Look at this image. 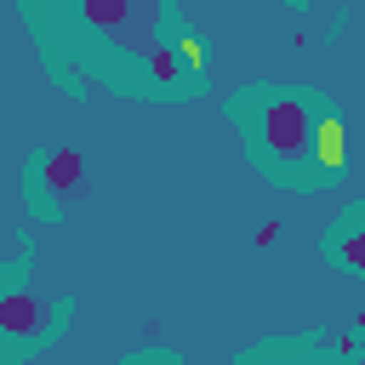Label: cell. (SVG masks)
Instances as JSON below:
<instances>
[{
	"instance_id": "1",
	"label": "cell",
	"mask_w": 365,
	"mask_h": 365,
	"mask_svg": "<svg viewBox=\"0 0 365 365\" xmlns=\"http://www.w3.org/2000/svg\"><path fill=\"white\" fill-rule=\"evenodd\" d=\"M234 120L245 131L251 160L291 188H319L348 160L342 120L308 86H245L234 97Z\"/></svg>"
},
{
	"instance_id": "2",
	"label": "cell",
	"mask_w": 365,
	"mask_h": 365,
	"mask_svg": "<svg viewBox=\"0 0 365 365\" xmlns=\"http://www.w3.org/2000/svg\"><path fill=\"white\" fill-rule=\"evenodd\" d=\"M200 86H205V46H200L194 23L177 11V23L160 40V51L120 86V97H194Z\"/></svg>"
},
{
	"instance_id": "3",
	"label": "cell",
	"mask_w": 365,
	"mask_h": 365,
	"mask_svg": "<svg viewBox=\"0 0 365 365\" xmlns=\"http://www.w3.org/2000/svg\"><path fill=\"white\" fill-rule=\"evenodd\" d=\"M63 314H68L63 297H40V291H23V285H6V297H0V348L11 359L29 354L34 342L57 336Z\"/></svg>"
},
{
	"instance_id": "4",
	"label": "cell",
	"mask_w": 365,
	"mask_h": 365,
	"mask_svg": "<svg viewBox=\"0 0 365 365\" xmlns=\"http://www.w3.org/2000/svg\"><path fill=\"white\" fill-rule=\"evenodd\" d=\"M80 177H86V154L74 143H57V148L34 154L29 160V205H34V217H57L63 200L80 188Z\"/></svg>"
},
{
	"instance_id": "5",
	"label": "cell",
	"mask_w": 365,
	"mask_h": 365,
	"mask_svg": "<svg viewBox=\"0 0 365 365\" xmlns=\"http://www.w3.org/2000/svg\"><path fill=\"white\" fill-rule=\"evenodd\" d=\"M325 257H331L342 274H359V279H365V205L336 211V222L325 228Z\"/></svg>"
},
{
	"instance_id": "6",
	"label": "cell",
	"mask_w": 365,
	"mask_h": 365,
	"mask_svg": "<svg viewBox=\"0 0 365 365\" xmlns=\"http://www.w3.org/2000/svg\"><path fill=\"white\" fill-rule=\"evenodd\" d=\"M285 354H291V348H279V354L268 348V359H274V365H331L325 354H308V359H285ZM240 365H262V354H251V359H240Z\"/></svg>"
},
{
	"instance_id": "7",
	"label": "cell",
	"mask_w": 365,
	"mask_h": 365,
	"mask_svg": "<svg viewBox=\"0 0 365 365\" xmlns=\"http://www.w3.org/2000/svg\"><path fill=\"white\" fill-rule=\"evenodd\" d=\"M120 365H177L171 354H131V359H120Z\"/></svg>"
},
{
	"instance_id": "8",
	"label": "cell",
	"mask_w": 365,
	"mask_h": 365,
	"mask_svg": "<svg viewBox=\"0 0 365 365\" xmlns=\"http://www.w3.org/2000/svg\"><path fill=\"white\" fill-rule=\"evenodd\" d=\"M354 325H359V331H365V308H359V314H354Z\"/></svg>"
}]
</instances>
